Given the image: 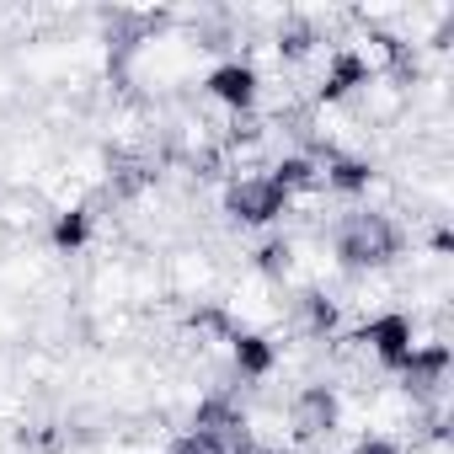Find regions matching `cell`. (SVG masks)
I'll use <instances>...</instances> for the list:
<instances>
[{"label":"cell","instance_id":"obj_6","mask_svg":"<svg viewBox=\"0 0 454 454\" xmlns=\"http://www.w3.org/2000/svg\"><path fill=\"white\" fill-rule=\"evenodd\" d=\"M300 438H310L305 417L294 401H278V395H257L241 406V443L252 454H294Z\"/></svg>","mask_w":454,"mask_h":454},{"label":"cell","instance_id":"obj_4","mask_svg":"<svg viewBox=\"0 0 454 454\" xmlns=\"http://www.w3.org/2000/svg\"><path fill=\"white\" fill-rule=\"evenodd\" d=\"M113 166H118V155H113L97 134H75V139L59 145V155H54V166L43 171V182H38L33 198H38L43 214L75 219V214H86V208L113 187Z\"/></svg>","mask_w":454,"mask_h":454},{"label":"cell","instance_id":"obj_2","mask_svg":"<svg viewBox=\"0 0 454 454\" xmlns=\"http://www.w3.org/2000/svg\"><path fill=\"white\" fill-rule=\"evenodd\" d=\"M289 310H294V300L278 289L273 268L268 262H241V268L224 273V289L214 300V326L231 342H262V348H273L289 332Z\"/></svg>","mask_w":454,"mask_h":454},{"label":"cell","instance_id":"obj_1","mask_svg":"<svg viewBox=\"0 0 454 454\" xmlns=\"http://www.w3.org/2000/svg\"><path fill=\"white\" fill-rule=\"evenodd\" d=\"M113 75L139 107H171L198 97L219 75V43L187 17H145L113 54Z\"/></svg>","mask_w":454,"mask_h":454},{"label":"cell","instance_id":"obj_5","mask_svg":"<svg viewBox=\"0 0 454 454\" xmlns=\"http://www.w3.org/2000/svg\"><path fill=\"white\" fill-rule=\"evenodd\" d=\"M155 262H160V289H166V300H182L187 310H214V300H219V289H224V257H219V247H208V241H198V236H182V241H166L160 252H155Z\"/></svg>","mask_w":454,"mask_h":454},{"label":"cell","instance_id":"obj_3","mask_svg":"<svg viewBox=\"0 0 454 454\" xmlns=\"http://www.w3.org/2000/svg\"><path fill=\"white\" fill-rule=\"evenodd\" d=\"M273 278L289 300H305V305H326L348 273H353V257L342 247V236L321 231V224H305V231H289L273 252Z\"/></svg>","mask_w":454,"mask_h":454}]
</instances>
